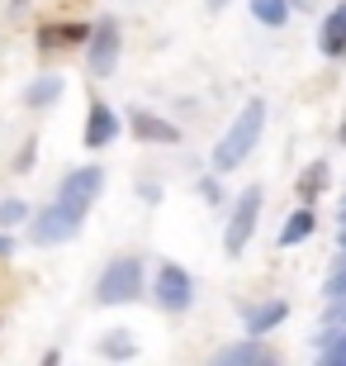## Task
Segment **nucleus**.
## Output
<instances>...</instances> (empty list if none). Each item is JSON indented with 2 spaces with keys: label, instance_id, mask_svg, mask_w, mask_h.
<instances>
[{
  "label": "nucleus",
  "instance_id": "f257e3e1",
  "mask_svg": "<svg viewBox=\"0 0 346 366\" xmlns=\"http://www.w3.org/2000/svg\"><path fill=\"white\" fill-rule=\"evenodd\" d=\"M261 119H266V105L252 100V105L238 114V124L223 134V143L213 148V172H233V167L247 162V152H252L256 138H261Z\"/></svg>",
  "mask_w": 346,
  "mask_h": 366
},
{
  "label": "nucleus",
  "instance_id": "f03ea898",
  "mask_svg": "<svg viewBox=\"0 0 346 366\" xmlns=\"http://www.w3.org/2000/svg\"><path fill=\"white\" fill-rule=\"evenodd\" d=\"M138 290H143V262H133V257H119L100 276V285H95L100 305H123V300H133Z\"/></svg>",
  "mask_w": 346,
  "mask_h": 366
},
{
  "label": "nucleus",
  "instance_id": "7ed1b4c3",
  "mask_svg": "<svg viewBox=\"0 0 346 366\" xmlns=\"http://www.w3.org/2000/svg\"><path fill=\"white\" fill-rule=\"evenodd\" d=\"M81 219L86 214H76V209H67V204L57 200V204H48V209H39V219H34V238H39V243H67V238L81 233Z\"/></svg>",
  "mask_w": 346,
  "mask_h": 366
},
{
  "label": "nucleus",
  "instance_id": "20e7f679",
  "mask_svg": "<svg viewBox=\"0 0 346 366\" xmlns=\"http://www.w3.org/2000/svg\"><path fill=\"white\" fill-rule=\"evenodd\" d=\"M256 209H261V190H242V200L233 204V219H228V252L238 257L242 247H247V238H252L256 229Z\"/></svg>",
  "mask_w": 346,
  "mask_h": 366
},
{
  "label": "nucleus",
  "instance_id": "39448f33",
  "mask_svg": "<svg viewBox=\"0 0 346 366\" xmlns=\"http://www.w3.org/2000/svg\"><path fill=\"white\" fill-rule=\"evenodd\" d=\"M100 186H105L100 167H81V172H71V177L62 181V195H57V200L67 204V209H76V214H86V209H91V200L100 195Z\"/></svg>",
  "mask_w": 346,
  "mask_h": 366
},
{
  "label": "nucleus",
  "instance_id": "423d86ee",
  "mask_svg": "<svg viewBox=\"0 0 346 366\" xmlns=\"http://www.w3.org/2000/svg\"><path fill=\"white\" fill-rule=\"evenodd\" d=\"M190 295H195V285H190V276L180 272V267H161L157 272V305H166V310H185Z\"/></svg>",
  "mask_w": 346,
  "mask_h": 366
},
{
  "label": "nucleus",
  "instance_id": "0eeeda50",
  "mask_svg": "<svg viewBox=\"0 0 346 366\" xmlns=\"http://www.w3.org/2000/svg\"><path fill=\"white\" fill-rule=\"evenodd\" d=\"M114 57H119V29L100 24L91 34V71L95 76H109V71H114Z\"/></svg>",
  "mask_w": 346,
  "mask_h": 366
},
{
  "label": "nucleus",
  "instance_id": "6e6552de",
  "mask_svg": "<svg viewBox=\"0 0 346 366\" xmlns=\"http://www.w3.org/2000/svg\"><path fill=\"white\" fill-rule=\"evenodd\" d=\"M119 134V119L109 105H91V124H86V148H105Z\"/></svg>",
  "mask_w": 346,
  "mask_h": 366
},
{
  "label": "nucleus",
  "instance_id": "1a4fd4ad",
  "mask_svg": "<svg viewBox=\"0 0 346 366\" xmlns=\"http://www.w3.org/2000/svg\"><path fill=\"white\" fill-rule=\"evenodd\" d=\"M322 53H327V57L346 53V0L327 14V24H322Z\"/></svg>",
  "mask_w": 346,
  "mask_h": 366
},
{
  "label": "nucleus",
  "instance_id": "9d476101",
  "mask_svg": "<svg viewBox=\"0 0 346 366\" xmlns=\"http://www.w3.org/2000/svg\"><path fill=\"white\" fill-rule=\"evenodd\" d=\"M133 134H138V138H152V143H175V138H180L171 124L152 119V114H133Z\"/></svg>",
  "mask_w": 346,
  "mask_h": 366
},
{
  "label": "nucleus",
  "instance_id": "9b49d317",
  "mask_svg": "<svg viewBox=\"0 0 346 366\" xmlns=\"http://www.w3.org/2000/svg\"><path fill=\"white\" fill-rule=\"evenodd\" d=\"M308 233H313V209H299V214H290V224H285V229H280V243L285 247H294V243H304Z\"/></svg>",
  "mask_w": 346,
  "mask_h": 366
},
{
  "label": "nucleus",
  "instance_id": "f8f14e48",
  "mask_svg": "<svg viewBox=\"0 0 346 366\" xmlns=\"http://www.w3.org/2000/svg\"><path fill=\"white\" fill-rule=\"evenodd\" d=\"M322 186H327V162H313V167L304 172V177H299V200L313 204V200L322 195Z\"/></svg>",
  "mask_w": 346,
  "mask_h": 366
},
{
  "label": "nucleus",
  "instance_id": "ddd939ff",
  "mask_svg": "<svg viewBox=\"0 0 346 366\" xmlns=\"http://www.w3.org/2000/svg\"><path fill=\"white\" fill-rule=\"evenodd\" d=\"M252 14L261 19V24L280 29L285 19H290V0H252Z\"/></svg>",
  "mask_w": 346,
  "mask_h": 366
},
{
  "label": "nucleus",
  "instance_id": "4468645a",
  "mask_svg": "<svg viewBox=\"0 0 346 366\" xmlns=\"http://www.w3.org/2000/svg\"><path fill=\"white\" fill-rule=\"evenodd\" d=\"M285 314H290V310L275 300V305H266V310H252V314H247V328H252V333H266V328H275Z\"/></svg>",
  "mask_w": 346,
  "mask_h": 366
},
{
  "label": "nucleus",
  "instance_id": "2eb2a0df",
  "mask_svg": "<svg viewBox=\"0 0 346 366\" xmlns=\"http://www.w3.org/2000/svg\"><path fill=\"white\" fill-rule=\"evenodd\" d=\"M57 91H62L57 81H39V86H29V105H48V100H57Z\"/></svg>",
  "mask_w": 346,
  "mask_h": 366
},
{
  "label": "nucleus",
  "instance_id": "dca6fc26",
  "mask_svg": "<svg viewBox=\"0 0 346 366\" xmlns=\"http://www.w3.org/2000/svg\"><path fill=\"white\" fill-rule=\"evenodd\" d=\"M218 362H233V366L238 362H266V352H261V347H233V352H223Z\"/></svg>",
  "mask_w": 346,
  "mask_h": 366
},
{
  "label": "nucleus",
  "instance_id": "f3484780",
  "mask_svg": "<svg viewBox=\"0 0 346 366\" xmlns=\"http://www.w3.org/2000/svg\"><path fill=\"white\" fill-rule=\"evenodd\" d=\"M133 347H128V333H114V338L105 342V357H128Z\"/></svg>",
  "mask_w": 346,
  "mask_h": 366
},
{
  "label": "nucleus",
  "instance_id": "a211bd4d",
  "mask_svg": "<svg viewBox=\"0 0 346 366\" xmlns=\"http://www.w3.org/2000/svg\"><path fill=\"white\" fill-rule=\"evenodd\" d=\"M19 219H24V204H19V200L0 204V224H19Z\"/></svg>",
  "mask_w": 346,
  "mask_h": 366
},
{
  "label": "nucleus",
  "instance_id": "6ab92c4d",
  "mask_svg": "<svg viewBox=\"0 0 346 366\" xmlns=\"http://www.w3.org/2000/svg\"><path fill=\"white\" fill-rule=\"evenodd\" d=\"M86 39V29H57V34H48L43 43H81Z\"/></svg>",
  "mask_w": 346,
  "mask_h": 366
},
{
  "label": "nucleus",
  "instance_id": "aec40b11",
  "mask_svg": "<svg viewBox=\"0 0 346 366\" xmlns=\"http://www.w3.org/2000/svg\"><path fill=\"white\" fill-rule=\"evenodd\" d=\"M5 252H10V238H0V257H5Z\"/></svg>",
  "mask_w": 346,
  "mask_h": 366
},
{
  "label": "nucleus",
  "instance_id": "412c9836",
  "mask_svg": "<svg viewBox=\"0 0 346 366\" xmlns=\"http://www.w3.org/2000/svg\"><path fill=\"white\" fill-rule=\"evenodd\" d=\"M223 5H228V0H209V10H223Z\"/></svg>",
  "mask_w": 346,
  "mask_h": 366
}]
</instances>
